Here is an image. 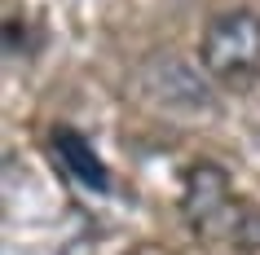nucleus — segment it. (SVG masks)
Here are the masks:
<instances>
[{"mask_svg": "<svg viewBox=\"0 0 260 255\" xmlns=\"http://www.w3.org/2000/svg\"><path fill=\"white\" fill-rule=\"evenodd\" d=\"M181 215L185 225L207 242H230L238 251H260V211L234 198L230 176L216 163H194L181 189Z\"/></svg>", "mask_w": 260, "mask_h": 255, "instance_id": "obj_1", "label": "nucleus"}, {"mask_svg": "<svg viewBox=\"0 0 260 255\" xmlns=\"http://www.w3.org/2000/svg\"><path fill=\"white\" fill-rule=\"evenodd\" d=\"M199 62L216 84L243 93L260 75V14L251 9H230L207 22L199 40Z\"/></svg>", "mask_w": 260, "mask_h": 255, "instance_id": "obj_2", "label": "nucleus"}, {"mask_svg": "<svg viewBox=\"0 0 260 255\" xmlns=\"http://www.w3.org/2000/svg\"><path fill=\"white\" fill-rule=\"evenodd\" d=\"M49 145H53L57 163L67 167V176H75L84 189H97V194L110 189V172H106V163H102V154H97L75 128H57V132L49 136Z\"/></svg>", "mask_w": 260, "mask_h": 255, "instance_id": "obj_3", "label": "nucleus"}]
</instances>
